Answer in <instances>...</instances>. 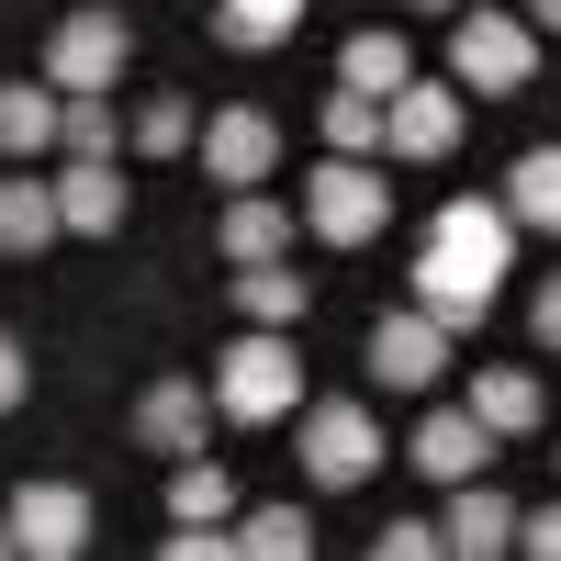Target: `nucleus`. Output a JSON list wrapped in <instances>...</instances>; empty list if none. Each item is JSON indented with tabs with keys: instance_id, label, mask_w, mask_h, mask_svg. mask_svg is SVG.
<instances>
[{
	"instance_id": "f257e3e1",
	"label": "nucleus",
	"mask_w": 561,
	"mask_h": 561,
	"mask_svg": "<svg viewBox=\"0 0 561 561\" xmlns=\"http://www.w3.org/2000/svg\"><path fill=\"white\" fill-rule=\"evenodd\" d=\"M505 248H517V214L460 192L427 214V248H415V304H427L449 337H472V325L494 314V280H505Z\"/></svg>"
},
{
	"instance_id": "f03ea898",
	"label": "nucleus",
	"mask_w": 561,
	"mask_h": 561,
	"mask_svg": "<svg viewBox=\"0 0 561 561\" xmlns=\"http://www.w3.org/2000/svg\"><path fill=\"white\" fill-rule=\"evenodd\" d=\"M214 415H237V427H280V415H304V359L280 348V325H248V337L225 348Z\"/></svg>"
},
{
	"instance_id": "7ed1b4c3",
	"label": "nucleus",
	"mask_w": 561,
	"mask_h": 561,
	"mask_svg": "<svg viewBox=\"0 0 561 561\" xmlns=\"http://www.w3.org/2000/svg\"><path fill=\"white\" fill-rule=\"evenodd\" d=\"M304 225H314L325 248H370V237L393 225V192H382V169H370V158H337V147H325V169L304 180Z\"/></svg>"
},
{
	"instance_id": "20e7f679",
	"label": "nucleus",
	"mask_w": 561,
	"mask_h": 561,
	"mask_svg": "<svg viewBox=\"0 0 561 561\" xmlns=\"http://www.w3.org/2000/svg\"><path fill=\"white\" fill-rule=\"evenodd\" d=\"M293 449H304V472H314L325 494H348V483H370V460H382V427H370V404L325 393V404L293 415Z\"/></svg>"
},
{
	"instance_id": "39448f33",
	"label": "nucleus",
	"mask_w": 561,
	"mask_h": 561,
	"mask_svg": "<svg viewBox=\"0 0 561 561\" xmlns=\"http://www.w3.org/2000/svg\"><path fill=\"white\" fill-rule=\"evenodd\" d=\"M449 79H472V90H528V79H539V34L505 23V12H460V34H449Z\"/></svg>"
},
{
	"instance_id": "423d86ee",
	"label": "nucleus",
	"mask_w": 561,
	"mask_h": 561,
	"mask_svg": "<svg viewBox=\"0 0 561 561\" xmlns=\"http://www.w3.org/2000/svg\"><path fill=\"white\" fill-rule=\"evenodd\" d=\"M124 57H135L124 12H68L57 34H45V79H57V90H113Z\"/></svg>"
},
{
	"instance_id": "0eeeda50",
	"label": "nucleus",
	"mask_w": 561,
	"mask_h": 561,
	"mask_svg": "<svg viewBox=\"0 0 561 561\" xmlns=\"http://www.w3.org/2000/svg\"><path fill=\"white\" fill-rule=\"evenodd\" d=\"M438 370H449V325L427 304H404V314L370 325V382H382V393H427Z\"/></svg>"
},
{
	"instance_id": "6e6552de",
	"label": "nucleus",
	"mask_w": 561,
	"mask_h": 561,
	"mask_svg": "<svg viewBox=\"0 0 561 561\" xmlns=\"http://www.w3.org/2000/svg\"><path fill=\"white\" fill-rule=\"evenodd\" d=\"M12 550L23 561H79L90 550V494L79 483H23L12 494Z\"/></svg>"
},
{
	"instance_id": "1a4fd4ad",
	"label": "nucleus",
	"mask_w": 561,
	"mask_h": 561,
	"mask_svg": "<svg viewBox=\"0 0 561 561\" xmlns=\"http://www.w3.org/2000/svg\"><path fill=\"white\" fill-rule=\"evenodd\" d=\"M494 449H505V438L483 427V415H472V404H438V415H427V427H415V438H404V460H415V472H427V483H472V472H483V460H494Z\"/></svg>"
},
{
	"instance_id": "9d476101",
	"label": "nucleus",
	"mask_w": 561,
	"mask_h": 561,
	"mask_svg": "<svg viewBox=\"0 0 561 561\" xmlns=\"http://www.w3.org/2000/svg\"><path fill=\"white\" fill-rule=\"evenodd\" d=\"M382 147H393V158H449V147H460V90L404 79L393 102H382Z\"/></svg>"
},
{
	"instance_id": "9b49d317",
	"label": "nucleus",
	"mask_w": 561,
	"mask_h": 561,
	"mask_svg": "<svg viewBox=\"0 0 561 561\" xmlns=\"http://www.w3.org/2000/svg\"><path fill=\"white\" fill-rule=\"evenodd\" d=\"M203 169L225 180V192H259V180L280 169V124L248 113V102H237V113H214V124H203Z\"/></svg>"
},
{
	"instance_id": "f8f14e48",
	"label": "nucleus",
	"mask_w": 561,
	"mask_h": 561,
	"mask_svg": "<svg viewBox=\"0 0 561 561\" xmlns=\"http://www.w3.org/2000/svg\"><path fill=\"white\" fill-rule=\"evenodd\" d=\"M203 427H214V393L203 382H147V393H135V438H147L158 460H192Z\"/></svg>"
},
{
	"instance_id": "ddd939ff",
	"label": "nucleus",
	"mask_w": 561,
	"mask_h": 561,
	"mask_svg": "<svg viewBox=\"0 0 561 561\" xmlns=\"http://www.w3.org/2000/svg\"><path fill=\"white\" fill-rule=\"evenodd\" d=\"M449 494H460L449 517H438V550H449V561H494V550H517V505H505L483 472H472V483H449Z\"/></svg>"
},
{
	"instance_id": "4468645a",
	"label": "nucleus",
	"mask_w": 561,
	"mask_h": 561,
	"mask_svg": "<svg viewBox=\"0 0 561 561\" xmlns=\"http://www.w3.org/2000/svg\"><path fill=\"white\" fill-rule=\"evenodd\" d=\"M57 237H68V214H57V180L12 169V180H0V259H34V248H57Z\"/></svg>"
},
{
	"instance_id": "2eb2a0df",
	"label": "nucleus",
	"mask_w": 561,
	"mask_h": 561,
	"mask_svg": "<svg viewBox=\"0 0 561 561\" xmlns=\"http://www.w3.org/2000/svg\"><path fill=\"white\" fill-rule=\"evenodd\" d=\"M57 113H68V90L57 79H0V158H45L57 147Z\"/></svg>"
},
{
	"instance_id": "dca6fc26",
	"label": "nucleus",
	"mask_w": 561,
	"mask_h": 561,
	"mask_svg": "<svg viewBox=\"0 0 561 561\" xmlns=\"http://www.w3.org/2000/svg\"><path fill=\"white\" fill-rule=\"evenodd\" d=\"M57 214H68V237H113L124 225V169L113 158H68L57 169Z\"/></svg>"
},
{
	"instance_id": "f3484780",
	"label": "nucleus",
	"mask_w": 561,
	"mask_h": 561,
	"mask_svg": "<svg viewBox=\"0 0 561 561\" xmlns=\"http://www.w3.org/2000/svg\"><path fill=\"white\" fill-rule=\"evenodd\" d=\"M293 203H270V192H237V203H225V225H214V248L225 259H237V270H259V259H280V248H293Z\"/></svg>"
},
{
	"instance_id": "a211bd4d",
	"label": "nucleus",
	"mask_w": 561,
	"mask_h": 561,
	"mask_svg": "<svg viewBox=\"0 0 561 561\" xmlns=\"http://www.w3.org/2000/svg\"><path fill=\"white\" fill-rule=\"evenodd\" d=\"M460 404H472V415H483L494 438H539V415H550L528 370H472V393H460Z\"/></svg>"
},
{
	"instance_id": "6ab92c4d",
	"label": "nucleus",
	"mask_w": 561,
	"mask_h": 561,
	"mask_svg": "<svg viewBox=\"0 0 561 561\" xmlns=\"http://www.w3.org/2000/svg\"><path fill=\"white\" fill-rule=\"evenodd\" d=\"M304 270H280V259H259V270H237V314L248 325H280V337H293V325H304Z\"/></svg>"
},
{
	"instance_id": "aec40b11",
	"label": "nucleus",
	"mask_w": 561,
	"mask_h": 561,
	"mask_svg": "<svg viewBox=\"0 0 561 561\" xmlns=\"http://www.w3.org/2000/svg\"><path fill=\"white\" fill-rule=\"evenodd\" d=\"M505 214L539 225V237H561V147H528L517 169H505Z\"/></svg>"
},
{
	"instance_id": "412c9836",
	"label": "nucleus",
	"mask_w": 561,
	"mask_h": 561,
	"mask_svg": "<svg viewBox=\"0 0 561 561\" xmlns=\"http://www.w3.org/2000/svg\"><path fill=\"white\" fill-rule=\"evenodd\" d=\"M337 79L370 90V102H393V90L415 79V57H404V34H348V45H337Z\"/></svg>"
},
{
	"instance_id": "4be33fe9",
	"label": "nucleus",
	"mask_w": 561,
	"mask_h": 561,
	"mask_svg": "<svg viewBox=\"0 0 561 561\" xmlns=\"http://www.w3.org/2000/svg\"><path fill=\"white\" fill-rule=\"evenodd\" d=\"M113 147H124L113 90H68V113H57V158H113Z\"/></svg>"
},
{
	"instance_id": "5701e85b",
	"label": "nucleus",
	"mask_w": 561,
	"mask_h": 561,
	"mask_svg": "<svg viewBox=\"0 0 561 561\" xmlns=\"http://www.w3.org/2000/svg\"><path fill=\"white\" fill-rule=\"evenodd\" d=\"M293 23H304V0H214V34L248 45V57H259V45H280Z\"/></svg>"
},
{
	"instance_id": "b1692460",
	"label": "nucleus",
	"mask_w": 561,
	"mask_h": 561,
	"mask_svg": "<svg viewBox=\"0 0 561 561\" xmlns=\"http://www.w3.org/2000/svg\"><path fill=\"white\" fill-rule=\"evenodd\" d=\"M237 550L248 561H304L314 550V517H304V505H259V517L237 528Z\"/></svg>"
},
{
	"instance_id": "393cba45",
	"label": "nucleus",
	"mask_w": 561,
	"mask_h": 561,
	"mask_svg": "<svg viewBox=\"0 0 561 561\" xmlns=\"http://www.w3.org/2000/svg\"><path fill=\"white\" fill-rule=\"evenodd\" d=\"M325 147H337V158H370V147H382V102H370V90H325Z\"/></svg>"
},
{
	"instance_id": "a878e982",
	"label": "nucleus",
	"mask_w": 561,
	"mask_h": 561,
	"mask_svg": "<svg viewBox=\"0 0 561 561\" xmlns=\"http://www.w3.org/2000/svg\"><path fill=\"white\" fill-rule=\"evenodd\" d=\"M169 517H180V528H192V517H237V483H225L214 460L192 449V460H180V472H169Z\"/></svg>"
},
{
	"instance_id": "bb28decb",
	"label": "nucleus",
	"mask_w": 561,
	"mask_h": 561,
	"mask_svg": "<svg viewBox=\"0 0 561 561\" xmlns=\"http://www.w3.org/2000/svg\"><path fill=\"white\" fill-rule=\"evenodd\" d=\"M124 135H135V158H192V147H203V135H192V102H180V90H158V102L135 113Z\"/></svg>"
},
{
	"instance_id": "cd10ccee",
	"label": "nucleus",
	"mask_w": 561,
	"mask_h": 561,
	"mask_svg": "<svg viewBox=\"0 0 561 561\" xmlns=\"http://www.w3.org/2000/svg\"><path fill=\"white\" fill-rule=\"evenodd\" d=\"M370 550H382V561H438V528L427 517H393V528H370Z\"/></svg>"
},
{
	"instance_id": "c85d7f7f",
	"label": "nucleus",
	"mask_w": 561,
	"mask_h": 561,
	"mask_svg": "<svg viewBox=\"0 0 561 561\" xmlns=\"http://www.w3.org/2000/svg\"><path fill=\"white\" fill-rule=\"evenodd\" d=\"M23 393H34V359L12 348V325H0V415H23Z\"/></svg>"
},
{
	"instance_id": "c756f323",
	"label": "nucleus",
	"mask_w": 561,
	"mask_h": 561,
	"mask_svg": "<svg viewBox=\"0 0 561 561\" xmlns=\"http://www.w3.org/2000/svg\"><path fill=\"white\" fill-rule=\"evenodd\" d=\"M517 550H528V561H561V505H539V517H517Z\"/></svg>"
},
{
	"instance_id": "7c9ffc66",
	"label": "nucleus",
	"mask_w": 561,
	"mask_h": 561,
	"mask_svg": "<svg viewBox=\"0 0 561 561\" xmlns=\"http://www.w3.org/2000/svg\"><path fill=\"white\" fill-rule=\"evenodd\" d=\"M539 348L561 359V280H550V293H539Z\"/></svg>"
},
{
	"instance_id": "2f4dec72",
	"label": "nucleus",
	"mask_w": 561,
	"mask_h": 561,
	"mask_svg": "<svg viewBox=\"0 0 561 561\" xmlns=\"http://www.w3.org/2000/svg\"><path fill=\"white\" fill-rule=\"evenodd\" d=\"M528 12H539V23H550V34H561V0H528Z\"/></svg>"
},
{
	"instance_id": "473e14b6",
	"label": "nucleus",
	"mask_w": 561,
	"mask_h": 561,
	"mask_svg": "<svg viewBox=\"0 0 561 561\" xmlns=\"http://www.w3.org/2000/svg\"><path fill=\"white\" fill-rule=\"evenodd\" d=\"M0 550H12V505H0Z\"/></svg>"
},
{
	"instance_id": "72a5a7b5",
	"label": "nucleus",
	"mask_w": 561,
	"mask_h": 561,
	"mask_svg": "<svg viewBox=\"0 0 561 561\" xmlns=\"http://www.w3.org/2000/svg\"><path fill=\"white\" fill-rule=\"evenodd\" d=\"M415 12H460V0H415Z\"/></svg>"
}]
</instances>
